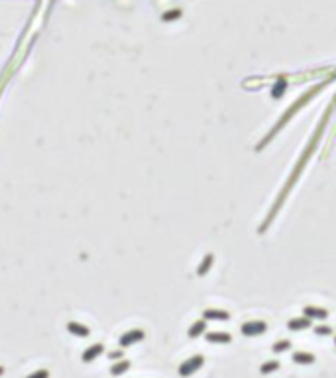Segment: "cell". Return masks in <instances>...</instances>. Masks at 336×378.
<instances>
[{"mask_svg": "<svg viewBox=\"0 0 336 378\" xmlns=\"http://www.w3.org/2000/svg\"><path fill=\"white\" fill-rule=\"evenodd\" d=\"M336 109V95L335 99L331 101V105L327 107V111H325V114H323V118L319 120V124H317V128H315V132H313V136H311V140L307 142V146H305V150L301 152V156H299V162L295 164V168H293V172H291V176H289V180L285 182V186H283V191L279 193V197H277V201L273 203V207H271V211H269V215L266 217V221H264V225L258 228V232H266L268 230V227L273 223V217L279 213V209H281V205L285 203V199H287V195L291 193V189L293 186L297 184V180L301 178V174H303V170H305V166H307V162L311 160V156L317 152V148H319V142L323 140V134H325V130H327V126H329V120H331V116H333V113H335Z\"/></svg>", "mask_w": 336, "mask_h": 378, "instance_id": "1", "label": "cell"}, {"mask_svg": "<svg viewBox=\"0 0 336 378\" xmlns=\"http://www.w3.org/2000/svg\"><path fill=\"white\" fill-rule=\"evenodd\" d=\"M204 339L208 343H216V345H228L232 343V335L226 333V331H206L204 333Z\"/></svg>", "mask_w": 336, "mask_h": 378, "instance_id": "6", "label": "cell"}, {"mask_svg": "<svg viewBox=\"0 0 336 378\" xmlns=\"http://www.w3.org/2000/svg\"><path fill=\"white\" fill-rule=\"evenodd\" d=\"M202 319H206V321H228L230 313L224 311V309H204Z\"/></svg>", "mask_w": 336, "mask_h": 378, "instance_id": "10", "label": "cell"}, {"mask_svg": "<svg viewBox=\"0 0 336 378\" xmlns=\"http://www.w3.org/2000/svg\"><path fill=\"white\" fill-rule=\"evenodd\" d=\"M333 81H335V79H333V77H329V79H325V81H321V83H315V85H313L309 91H305L303 95H299V99H297L293 105H289V107L285 109V113L281 114V118H279V120L273 124V128H271V130H269V132L264 136V140H262V142L256 146V152L264 150V148H266V146H268V144L273 140V136H275V134H279V132H281V130L287 126V122H289V120H291V118H293V116H295V114H297V113H299V111H301L305 105H309V103H311V101H313V99H315L319 93H323V89H325L327 85H331Z\"/></svg>", "mask_w": 336, "mask_h": 378, "instance_id": "2", "label": "cell"}, {"mask_svg": "<svg viewBox=\"0 0 336 378\" xmlns=\"http://www.w3.org/2000/svg\"><path fill=\"white\" fill-rule=\"evenodd\" d=\"M202 365H204V357H202V355H195V357L187 359L185 363H181V367H179V377H183V378L191 377V375H195Z\"/></svg>", "mask_w": 336, "mask_h": 378, "instance_id": "4", "label": "cell"}, {"mask_svg": "<svg viewBox=\"0 0 336 378\" xmlns=\"http://www.w3.org/2000/svg\"><path fill=\"white\" fill-rule=\"evenodd\" d=\"M212 264H214V254H210V252H208V254L202 258V262L199 264V270H197V274H199V276H204V274H206V272L212 268Z\"/></svg>", "mask_w": 336, "mask_h": 378, "instance_id": "15", "label": "cell"}, {"mask_svg": "<svg viewBox=\"0 0 336 378\" xmlns=\"http://www.w3.org/2000/svg\"><path fill=\"white\" fill-rule=\"evenodd\" d=\"M28 378H49V373H47V371H37V373L30 375Z\"/></svg>", "mask_w": 336, "mask_h": 378, "instance_id": "20", "label": "cell"}, {"mask_svg": "<svg viewBox=\"0 0 336 378\" xmlns=\"http://www.w3.org/2000/svg\"><path fill=\"white\" fill-rule=\"evenodd\" d=\"M102 355V345L101 343H97V345H93V347H89L85 353H83V363H93L95 359H99Z\"/></svg>", "mask_w": 336, "mask_h": 378, "instance_id": "13", "label": "cell"}, {"mask_svg": "<svg viewBox=\"0 0 336 378\" xmlns=\"http://www.w3.org/2000/svg\"><path fill=\"white\" fill-rule=\"evenodd\" d=\"M67 331L69 333H73V335H77V337H89V327H85V325H81V323H75V321H71V323H67Z\"/></svg>", "mask_w": 336, "mask_h": 378, "instance_id": "14", "label": "cell"}, {"mask_svg": "<svg viewBox=\"0 0 336 378\" xmlns=\"http://www.w3.org/2000/svg\"><path fill=\"white\" fill-rule=\"evenodd\" d=\"M303 315L305 317H309V319H317V321H325V319H329V309H325V307H319V305H305L303 307Z\"/></svg>", "mask_w": 336, "mask_h": 378, "instance_id": "5", "label": "cell"}, {"mask_svg": "<svg viewBox=\"0 0 336 378\" xmlns=\"http://www.w3.org/2000/svg\"><path fill=\"white\" fill-rule=\"evenodd\" d=\"M291 349V341H287V339H283V341H277V343H273L271 345V351L275 353V355H279V353H285V351H289Z\"/></svg>", "mask_w": 336, "mask_h": 378, "instance_id": "18", "label": "cell"}, {"mask_svg": "<svg viewBox=\"0 0 336 378\" xmlns=\"http://www.w3.org/2000/svg\"><path fill=\"white\" fill-rule=\"evenodd\" d=\"M279 361H266L262 367H260V375H264V377H268V375H271V373H275V371H279Z\"/></svg>", "mask_w": 336, "mask_h": 378, "instance_id": "16", "label": "cell"}, {"mask_svg": "<svg viewBox=\"0 0 336 378\" xmlns=\"http://www.w3.org/2000/svg\"><path fill=\"white\" fill-rule=\"evenodd\" d=\"M144 337H146V333H144L142 329H132V331H128L126 335L120 337V347H130V345L142 341Z\"/></svg>", "mask_w": 336, "mask_h": 378, "instance_id": "8", "label": "cell"}, {"mask_svg": "<svg viewBox=\"0 0 336 378\" xmlns=\"http://www.w3.org/2000/svg\"><path fill=\"white\" fill-rule=\"evenodd\" d=\"M2 373H4V369H2V367H0V375H2Z\"/></svg>", "mask_w": 336, "mask_h": 378, "instance_id": "21", "label": "cell"}, {"mask_svg": "<svg viewBox=\"0 0 336 378\" xmlns=\"http://www.w3.org/2000/svg\"><path fill=\"white\" fill-rule=\"evenodd\" d=\"M335 345H336V335H335Z\"/></svg>", "mask_w": 336, "mask_h": 378, "instance_id": "22", "label": "cell"}, {"mask_svg": "<svg viewBox=\"0 0 336 378\" xmlns=\"http://www.w3.org/2000/svg\"><path fill=\"white\" fill-rule=\"evenodd\" d=\"M202 333H206V319H199V321H195V323L189 327V331H187L189 339H197V337H201Z\"/></svg>", "mask_w": 336, "mask_h": 378, "instance_id": "11", "label": "cell"}, {"mask_svg": "<svg viewBox=\"0 0 336 378\" xmlns=\"http://www.w3.org/2000/svg\"><path fill=\"white\" fill-rule=\"evenodd\" d=\"M287 87H289V81H287L285 77H279V79H275V83H273V87H271V91H269V97H271L273 101L281 99V97L285 95Z\"/></svg>", "mask_w": 336, "mask_h": 378, "instance_id": "9", "label": "cell"}, {"mask_svg": "<svg viewBox=\"0 0 336 378\" xmlns=\"http://www.w3.org/2000/svg\"><path fill=\"white\" fill-rule=\"evenodd\" d=\"M313 331H315V335H319V337H329V335H333V333H335L329 325H317Z\"/></svg>", "mask_w": 336, "mask_h": 378, "instance_id": "19", "label": "cell"}, {"mask_svg": "<svg viewBox=\"0 0 336 378\" xmlns=\"http://www.w3.org/2000/svg\"><path fill=\"white\" fill-rule=\"evenodd\" d=\"M313 325V319H309V317H293V319H289L287 321V329L289 331H307L309 327Z\"/></svg>", "mask_w": 336, "mask_h": 378, "instance_id": "7", "label": "cell"}, {"mask_svg": "<svg viewBox=\"0 0 336 378\" xmlns=\"http://www.w3.org/2000/svg\"><path fill=\"white\" fill-rule=\"evenodd\" d=\"M128 369H130V363H128V361H120V363H116V365L110 367V375H112V377H120V375H124Z\"/></svg>", "mask_w": 336, "mask_h": 378, "instance_id": "17", "label": "cell"}, {"mask_svg": "<svg viewBox=\"0 0 336 378\" xmlns=\"http://www.w3.org/2000/svg\"><path fill=\"white\" fill-rule=\"evenodd\" d=\"M291 359L295 365H313L317 361V357L313 353H307V351H297V353H293Z\"/></svg>", "mask_w": 336, "mask_h": 378, "instance_id": "12", "label": "cell"}, {"mask_svg": "<svg viewBox=\"0 0 336 378\" xmlns=\"http://www.w3.org/2000/svg\"><path fill=\"white\" fill-rule=\"evenodd\" d=\"M266 331H268V323L262 319H252V321H246L240 325V333L244 337H260Z\"/></svg>", "mask_w": 336, "mask_h": 378, "instance_id": "3", "label": "cell"}]
</instances>
